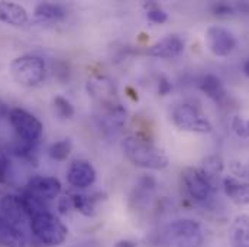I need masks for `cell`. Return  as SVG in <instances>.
Returning <instances> with one entry per match:
<instances>
[{"instance_id":"1","label":"cell","mask_w":249,"mask_h":247,"mask_svg":"<svg viewBox=\"0 0 249 247\" xmlns=\"http://www.w3.org/2000/svg\"><path fill=\"white\" fill-rule=\"evenodd\" d=\"M89 96L96 103V117L106 133H118L126 122V110L116 99L113 82L106 77H97L87 84Z\"/></svg>"},{"instance_id":"2","label":"cell","mask_w":249,"mask_h":247,"mask_svg":"<svg viewBox=\"0 0 249 247\" xmlns=\"http://www.w3.org/2000/svg\"><path fill=\"white\" fill-rule=\"evenodd\" d=\"M122 150L135 166L152 171H161L168 166V156L164 150L146 139L129 136L122 142Z\"/></svg>"},{"instance_id":"3","label":"cell","mask_w":249,"mask_h":247,"mask_svg":"<svg viewBox=\"0 0 249 247\" xmlns=\"http://www.w3.org/2000/svg\"><path fill=\"white\" fill-rule=\"evenodd\" d=\"M29 230L39 243L50 247L62 245L68 236L67 226L55 214H53L47 210L36 213L31 218Z\"/></svg>"},{"instance_id":"4","label":"cell","mask_w":249,"mask_h":247,"mask_svg":"<svg viewBox=\"0 0 249 247\" xmlns=\"http://www.w3.org/2000/svg\"><path fill=\"white\" fill-rule=\"evenodd\" d=\"M10 74L23 87H38L47 77V64L38 55H22L12 61Z\"/></svg>"},{"instance_id":"5","label":"cell","mask_w":249,"mask_h":247,"mask_svg":"<svg viewBox=\"0 0 249 247\" xmlns=\"http://www.w3.org/2000/svg\"><path fill=\"white\" fill-rule=\"evenodd\" d=\"M165 242L171 247H200L204 234L200 224L190 218H180L171 221L165 231Z\"/></svg>"},{"instance_id":"6","label":"cell","mask_w":249,"mask_h":247,"mask_svg":"<svg viewBox=\"0 0 249 247\" xmlns=\"http://www.w3.org/2000/svg\"><path fill=\"white\" fill-rule=\"evenodd\" d=\"M32 215V210L23 195L20 197L9 194L0 199V217L16 226L18 229L25 231L26 227L31 226Z\"/></svg>"},{"instance_id":"7","label":"cell","mask_w":249,"mask_h":247,"mask_svg":"<svg viewBox=\"0 0 249 247\" xmlns=\"http://www.w3.org/2000/svg\"><path fill=\"white\" fill-rule=\"evenodd\" d=\"M7 119L20 140L35 143L42 136L44 124L41 123L38 117H35L34 115H31L23 109L19 107L12 109L7 113Z\"/></svg>"},{"instance_id":"8","label":"cell","mask_w":249,"mask_h":247,"mask_svg":"<svg viewBox=\"0 0 249 247\" xmlns=\"http://www.w3.org/2000/svg\"><path fill=\"white\" fill-rule=\"evenodd\" d=\"M174 124L186 132L194 133H210L212 123L191 104H180L173 110Z\"/></svg>"},{"instance_id":"9","label":"cell","mask_w":249,"mask_h":247,"mask_svg":"<svg viewBox=\"0 0 249 247\" xmlns=\"http://www.w3.org/2000/svg\"><path fill=\"white\" fill-rule=\"evenodd\" d=\"M61 182L55 177H42L35 175L28 181L26 185V194H29L36 201L45 204L48 201H53L58 198L61 194Z\"/></svg>"},{"instance_id":"10","label":"cell","mask_w":249,"mask_h":247,"mask_svg":"<svg viewBox=\"0 0 249 247\" xmlns=\"http://www.w3.org/2000/svg\"><path fill=\"white\" fill-rule=\"evenodd\" d=\"M206 45L216 57H228L236 48V38L222 26H210L206 31Z\"/></svg>"},{"instance_id":"11","label":"cell","mask_w":249,"mask_h":247,"mask_svg":"<svg viewBox=\"0 0 249 247\" xmlns=\"http://www.w3.org/2000/svg\"><path fill=\"white\" fill-rule=\"evenodd\" d=\"M183 182L186 185L188 195L198 202L206 201L210 194L213 192V188L209 184V181L204 178V175L201 174L200 169L197 168H186L183 172Z\"/></svg>"},{"instance_id":"12","label":"cell","mask_w":249,"mask_h":247,"mask_svg":"<svg viewBox=\"0 0 249 247\" xmlns=\"http://www.w3.org/2000/svg\"><path fill=\"white\" fill-rule=\"evenodd\" d=\"M67 181L70 185L77 189L89 188L96 181V169L89 161H74L67 171Z\"/></svg>"},{"instance_id":"13","label":"cell","mask_w":249,"mask_h":247,"mask_svg":"<svg viewBox=\"0 0 249 247\" xmlns=\"http://www.w3.org/2000/svg\"><path fill=\"white\" fill-rule=\"evenodd\" d=\"M183 49H184L183 39L177 35H168V36L160 39L158 42H155L154 45H151L146 49V54L151 57L170 60V58L178 57L183 52Z\"/></svg>"},{"instance_id":"14","label":"cell","mask_w":249,"mask_h":247,"mask_svg":"<svg viewBox=\"0 0 249 247\" xmlns=\"http://www.w3.org/2000/svg\"><path fill=\"white\" fill-rule=\"evenodd\" d=\"M223 189L226 197L236 205L249 204V181L236 177H226L223 180Z\"/></svg>"},{"instance_id":"15","label":"cell","mask_w":249,"mask_h":247,"mask_svg":"<svg viewBox=\"0 0 249 247\" xmlns=\"http://www.w3.org/2000/svg\"><path fill=\"white\" fill-rule=\"evenodd\" d=\"M28 239L26 231L0 217V246L3 247H26Z\"/></svg>"},{"instance_id":"16","label":"cell","mask_w":249,"mask_h":247,"mask_svg":"<svg viewBox=\"0 0 249 247\" xmlns=\"http://www.w3.org/2000/svg\"><path fill=\"white\" fill-rule=\"evenodd\" d=\"M0 20L10 26H25L29 16L23 6L12 1H0Z\"/></svg>"},{"instance_id":"17","label":"cell","mask_w":249,"mask_h":247,"mask_svg":"<svg viewBox=\"0 0 249 247\" xmlns=\"http://www.w3.org/2000/svg\"><path fill=\"white\" fill-rule=\"evenodd\" d=\"M34 13L35 19L41 23H57L67 15L65 9L58 3H39Z\"/></svg>"},{"instance_id":"18","label":"cell","mask_w":249,"mask_h":247,"mask_svg":"<svg viewBox=\"0 0 249 247\" xmlns=\"http://www.w3.org/2000/svg\"><path fill=\"white\" fill-rule=\"evenodd\" d=\"M232 247H249V215H238L231 226Z\"/></svg>"},{"instance_id":"19","label":"cell","mask_w":249,"mask_h":247,"mask_svg":"<svg viewBox=\"0 0 249 247\" xmlns=\"http://www.w3.org/2000/svg\"><path fill=\"white\" fill-rule=\"evenodd\" d=\"M200 90L213 101L219 103L225 99L226 91L223 87V82L219 77L213 75V74H207L201 78L200 81Z\"/></svg>"},{"instance_id":"20","label":"cell","mask_w":249,"mask_h":247,"mask_svg":"<svg viewBox=\"0 0 249 247\" xmlns=\"http://www.w3.org/2000/svg\"><path fill=\"white\" fill-rule=\"evenodd\" d=\"M201 174L204 175V178L209 181V184L212 185L213 191L216 189V186L219 184L220 175L223 172V161L220 156H209L203 161V166H201Z\"/></svg>"},{"instance_id":"21","label":"cell","mask_w":249,"mask_h":247,"mask_svg":"<svg viewBox=\"0 0 249 247\" xmlns=\"http://www.w3.org/2000/svg\"><path fill=\"white\" fill-rule=\"evenodd\" d=\"M72 208L81 213L86 217H91L96 214V199L86 194H72L71 195Z\"/></svg>"},{"instance_id":"22","label":"cell","mask_w":249,"mask_h":247,"mask_svg":"<svg viewBox=\"0 0 249 247\" xmlns=\"http://www.w3.org/2000/svg\"><path fill=\"white\" fill-rule=\"evenodd\" d=\"M53 103H54V110H55V113H57V116L60 119L65 120V119H71L74 116V106L65 97L55 96L54 100H53Z\"/></svg>"},{"instance_id":"23","label":"cell","mask_w":249,"mask_h":247,"mask_svg":"<svg viewBox=\"0 0 249 247\" xmlns=\"http://www.w3.org/2000/svg\"><path fill=\"white\" fill-rule=\"evenodd\" d=\"M72 149V145L68 139H62L51 145L50 148V156L55 161H65L70 156V152Z\"/></svg>"},{"instance_id":"24","label":"cell","mask_w":249,"mask_h":247,"mask_svg":"<svg viewBox=\"0 0 249 247\" xmlns=\"http://www.w3.org/2000/svg\"><path fill=\"white\" fill-rule=\"evenodd\" d=\"M143 7L146 9V17L149 22L155 23V25H162L167 22L168 16L167 13L160 7V4L154 3V1H148L143 4Z\"/></svg>"},{"instance_id":"25","label":"cell","mask_w":249,"mask_h":247,"mask_svg":"<svg viewBox=\"0 0 249 247\" xmlns=\"http://www.w3.org/2000/svg\"><path fill=\"white\" fill-rule=\"evenodd\" d=\"M231 127L238 137H242V139L249 137V119H245L242 116H235L232 119Z\"/></svg>"},{"instance_id":"26","label":"cell","mask_w":249,"mask_h":247,"mask_svg":"<svg viewBox=\"0 0 249 247\" xmlns=\"http://www.w3.org/2000/svg\"><path fill=\"white\" fill-rule=\"evenodd\" d=\"M212 12L214 15H217V16H228V15H232L233 13V7L229 6L228 3L219 1V3L212 4Z\"/></svg>"},{"instance_id":"27","label":"cell","mask_w":249,"mask_h":247,"mask_svg":"<svg viewBox=\"0 0 249 247\" xmlns=\"http://www.w3.org/2000/svg\"><path fill=\"white\" fill-rule=\"evenodd\" d=\"M62 74V81L64 80H68V75H70V71H68V65L65 62H55L54 64V75H57V78L61 80Z\"/></svg>"},{"instance_id":"28","label":"cell","mask_w":249,"mask_h":247,"mask_svg":"<svg viewBox=\"0 0 249 247\" xmlns=\"http://www.w3.org/2000/svg\"><path fill=\"white\" fill-rule=\"evenodd\" d=\"M171 91V82L165 77H160L158 80V93L161 96H167Z\"/></svg>"},{"instance_id":"29","label":"cell","mask_w":249,"mask_h":247,"mask_svg":"<svg viewBox=\"0 0 249 247\" xmlns=\"http://www.w3.org/2000/svg\"><path fill=\"white\" fill-rule=\"evenodd\" d=\"M70 208H72L71 204V197H62L61 199L58 201V210L62 214H67L70 211Z\"/></svg>"},{"instance_id":"30","label":"cell","mask_w":249,"mask_h":247,"mask_svg":"<svg viewBox=\"0 0 249 247\" xmlns=\"http://www.w3.org/2000/svg\"><path fill=\"white\" fill-rule=\"evenodd\" d=\"M115 247H136V243L132 242V240H119Z\"/></svg>"},{"instance_id":"31","label":"cell","mask_w":249,"mask_h":247,"mask_svg":"<svg viewBox=\"0 0 249 247\" xmlns=\"http://www.w3.org/2000/svg\"><path fill=\"white\" fill-rule=\"evenodd\" d=\"M244 74H245L247 77H249V60L248 61H245V64H244Z\"/></svg>"},{"instance_id":"32","label":"cell","mask_w":249,"mask_h":247,"mask_svg":"<svg viewBox=\"0 0 249 247\" xmlns=\"http://www.w3.org/2000/svg\"><path fill=\"white\" fill-rule=\"evenodd\" d=\"M247 180L249 181V165H247Z\"/></svg>"}]
</instances>
